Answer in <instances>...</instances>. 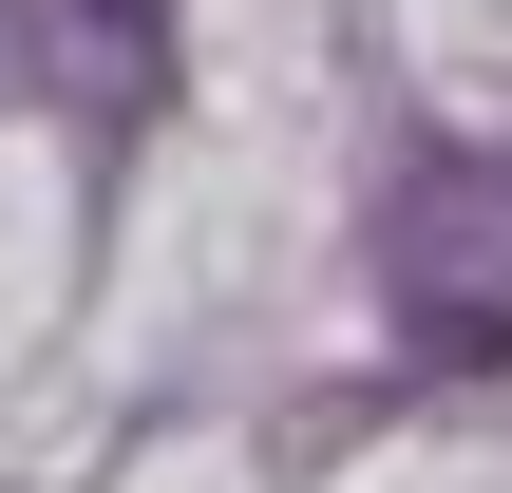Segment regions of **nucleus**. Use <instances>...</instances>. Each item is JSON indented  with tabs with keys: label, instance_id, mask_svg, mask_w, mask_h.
<instances>
[{
	"label": "nucleus",
	"instance_id": "nucleus-2",
	"mask_svg": "<svg viewBox=\"0 0 512 493\" xmlns=\"http://www.w3.org/2000/svg\"><path fill=\"white\" fill-rule=\"evenodd\" d=\"M114 19H152V0H114Z\"/></svg>",
	"mask_w": 512,
	"mask_h": 493
},
{
	"label": "nucleus",
	"instance_id": "nucleus-1",
	"mask_svg": "<svg viewBox=\"0 0 512 493\" xmlns=\"http://www.w3.org/2000/svg\"><path fill=\"white\" fill-rule=\"evenodd\" d=\"M380 323L418 380L512 361V152H418L380 209Z\"/></svg>",
	"mask_w": 512,
	"mask_h": 493
}]
</instances>
